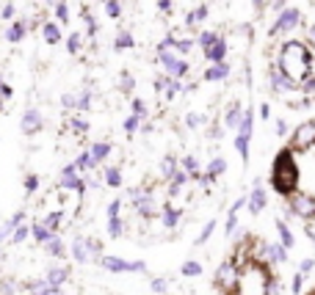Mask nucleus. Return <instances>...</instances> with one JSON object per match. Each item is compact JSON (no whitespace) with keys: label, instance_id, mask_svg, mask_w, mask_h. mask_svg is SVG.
<instances>
[{"label":"nucleus","instance_id":"nucleus-1","mask_svg":"<svg viewBox=\"0 0 315 295\" xmlns=\"http://www.w3.org/2000/svg\"><path fill=\"white\" fill-rule=\"evenodd\" d=\"M100 262H102V265H105L111 273H127V271H130V262L122 260V257H102Z\"/></svg>","mask_w":315,"mask_h":295},{"label":"nucleus","instance_id":"nucleus-2","mask_svg":"<svg viewBox=\"0 0 315 295\" xmlns=\"http://www.w3.org/2000/svg\"><path fill=\"white\" fill-rule=\"evenodd\" d=\"M66 276H69V273H66L64 268H53V271L47 273V284H53V287H61V284L66 282Z\"/></svg>","mask_w":315,"mask_h":295},{"label":"nucleus","instance_id":"nucleus-3","mask_svg":"<svg viewBox=\"0 0 315 295\" xmlns=\"http://www.w3.org/2000/svg\"><path fill=\"white\" fill-rule=\"evenodd\" d=\"M72 257H75L77 262H86V260H89V251H86V243L83 240H75V243H72Z\"/></svg>","mask_w":315,"mask_h":295},{"label":"nucleus","instance_id":"nucleus-4","mask_svg":"<svg viewBox=\"0 0 315 295\" xmlns=\"http://www.w3.org/2000/svg\"><path fill=\"white\" fill-rule=\"evenodd\" d=\"M277 232H280V237H282V246H285V248H293V235H291V229H288L282 221H277Z\"/></svg>","mask_w":315,"mask_h":295},{"label":"nucleus","instance_id":"nucleus-5","mask_svg":"<svg viewBox=\"0 0 315 295\" xmlns=\"http://www.w3.org/2000/svg\"><path fill=\"white\" fill-rule=\"evenodd\" d=\"M263 207H266V196H263V190L257 188L255 196H252V201H249V210H252V213H260Z\"/></svg>","mask_w":315,"mask_h":295},{"label":"nucleus","instance_id":"nucleus-6","mask_svg":"<svg viewBox=\"0 0 315 295\" xmlns=\"http://www.w3.org/2000/svg\"><path fill=\"white\" fill-rule=\"evenodd\" d=\"M180 273H183V276H199V273H202V265L194 262V260H188L183 268H180Z\"/></svg>","mask_w":315,"mask_h":295},{"label":"nucleus","instance_id":"nucleus-7","mask_svg":"<svg viewBox=\"0 0 315 295\" xmlns=\"http://www.w3.org/2000/svg\"><path fill=\"white\" fill-rule=\"evenodd\" d=\"M108 232H111L113 237H119V235H122V221L116 218V215H111V221H108Z\"/></svg>","mask_w":315,"mask_h":295},{"label":"nucleus","instance_id":"nucleus-8","mask_svg":"<svg viewBox=\"0 0 315 295\" xmlns=\"http://www.w3.org/2000/svg\"><path fill=\"white\" fill-rule=\"evenodd\" d=\"M213 229H216V221H210V224H208V226H205V232H202V235L196 237V246H202V243H205V240H208V237H210V235H213Z\"/></svg>","mask_w":315,"mask_h":295},{"label":"nucleus","instance_id":"nucleus-9","mask_svg":"<svg viewBox=\"0 0 315 295\" xmlns=\"http://www.w3.org/2000/svg\"><path fill=\"white\" fill-rule=\"evenodd\" d=\"M166 279H155V282H152V290H155V293H158V295H163V290H166Z\"/></svg>","mask_w":315,"mask_h":295},{"label":"nucleus","instance_id":"nucleus-10","mask_svg":"<svg viewBox=\"0 0 315 295\" xmlns=\"http://www.w3.org/2000/svg\"><path fill=\"white\" fill-rule=\"evenodd\" d=\"M302 284H304V273H296L293 276V293H302Z\"/></svg>","mask_w":315,"mask_h":295},{"label":"nucleus","instance_id":"nucleus-11","mask_svg":"<svg viewBox=\"0 0 315 295\" xmlns=\"http://www.w3.org/2000/svg\"><path fill=\"white\" fill-rule=\"evenodd\" d=\"M28 237V226H17L14 229V240H25Z\"/></svg>","mask_w":315,"mask_h":295},{"label":"nucleus","instance_id":"nucleus-12","mask_svg":"<svg viewBox=\"0 0 315 295\" xmlns=\"http://www.w3.org/2000/svg\"><path fill=\"white\" fill-rule=\"evenodd\" d=\"M313 268H315L313 260H304V262H302V271H299V273H313Z\"/></svg>","mask_w":315,"mask_h":295},{"label":"nucleus","instance_id":"nucleus-13","mask_svg":"<svg viewBox=\"0 0 315 295\" xmlns=\"http://www.w3.org/2000/svg\"><path fill=\"white\" fill-rule=\"evenodd\" d=\"M108 182H111V185H119V171H108Z\"/></svg>","mask_w":315,"mask_h":295}]
</instances>
